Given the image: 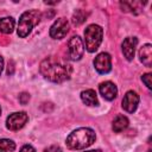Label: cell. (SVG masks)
<instances>
[{
	"label": "cell",
	"mask_w": 152,
	"mask_h": 152,
	"mask_svg": "<svg viewBox=\"0 0 152 152\" xmlns=\"http://www.w3.org/2000/svg\"><path fill=\"white\" fill-rule=\"evenodd\" d=\"M39 71L46 80L55 83H62L70 78L72 68L66 62L48 57L40 63Z\"/></svg>",
	"instance_id": "obj_1"
},
{
	"label": "cell",
	"mask_w": 152,
	"mask_h": 152,
	"mask_svg": "<svg viewBox=\"0 0 152 152\" xmlns=\"http://www.w3.org/2000/svg\"><path fill=\"white\" fill-rule=\"evenodd\" d=\"M96 139L95 132L88 127H81L72 131L65 140L68 148L70 150H83L89 147Z\"/></svg>",
	"instance_id": "obj_2"
},
{
	"label": "cell",
	"mask_w": 152,
	"mask_h": 152,
	"mask_svg": "<svg viewBox=\"0 0 152 152\" xmlns=\"http://www.w3.org/2000/svg\"><path fill=\"white\" fill-rule=\"evenodd\" d=\"M42 19V13L37 10H30L24 12L20 18H19V23H18V36L21 38H25L31 31L32 28L39 24Z\"/></svg>",
	"instance_id": "obj_3"
},
{
	"label": "cell",
	"mask_w": 152,
	"mask_h": 152,
	"mask_svg": "<svg viewBox=\"0 0 152 152\" xmlns=\"http://www.w3.org/2000/svg\"><path fill=\"white\" fill-rule=\"evenodd\" d=\"M103 30L101 26L91 24L84 30V44L89 52H95L102 42Z\"/></svg>",
	"instance_id": "obj_4"
},
{
	"label": "cell",
	"mask_w": 152,
	"mask_h": 152,
	"mask_svg": "<svg viewBox=\"0 0 152 152\" xmlns=\"http://www.w3.org/2000/svg\"><path fill=\"white\" fill-rule=\"evenodd\" d=\"M27 120H28V116L25 112H15L7 116L6 127L10 131H19L26 125Z\"/></svg>",
	"instance_id": "obj_5"
},
{
	"label": "cell",
	"mask_w": 152,
	"mask_h": 152,
	"mask_svg": "<svg viewBox=\"0 0 152 152\" xmlns=\"http://www.w3.org/2000/svg\"><path fill=\"white\" fill-rule=\"evenodd\" d=\"M84 52V45L82 39L78 36H74L68 42V53L69 58L72 61H78L82 58Z\"/></svg>",
	"instance_id": "obj_6"
},
{
	"label": "cell",
	"mask_w": 152,
	"mask_h": 152,
	"mask_svg": "<svg viewBox=\"0 0 152 152\" xmlns=\"http://www.w3.org/2000/svg\"><path fill=\"white\" fill-rule=\"evenodd\" d=\"M69 31V23L65 18H58L50 27V37L53 39H62Z\"/></svg>",
	"instance_id": "obj_7"
},
{
	"label": "cell",
	"mask_w": 152,
	"mask_h": 152,
	"mask_svg": "<svg viewBox=\"0 0 152 152\" xmlns=\"http://www.w3.org/2000/svg\"><path fill=\"white\" fill-rule=\"evenodd\" d=\"M94 66L99 74H108L112 70V58L107 52L99 53L94 59Z\"/></svg>",
	"instance_id": "obj_8"
},
{
	"label": "cell",
	"mask_w": 152,
	"mask_h": 152,
	"mask_svg": "<svg viewBox=\"0 0 152 152\" xmlns=\"http://www.w3.org/2000/svg\"><path fill=\"white\" fill-rule=\"evenodd\" d=\"M138 104H139V95L133 90L127 91L122 99V108L128 113H133L135 112Z\"/></svg>",
	"instance_id": "obj_9"
},
{
	"label": "cell",
	"mask_w": 152,
	"mask_h": 152,
	"mask_svg": "<svg viewBox=\"0 0 152 152\" xmlns=\"http://www.w3.org/2000/svg\"><path fill=\"white\" fill-rule=\"evenodd\" d=\"M138 45V39L135 37H127L124 39L121 48H122V53L126 57L127 61H132L135 53V48Z\"/></svg>",
	"instance_id": "obj_10"
},
{
	"label": "cell",
	"mask_w": 152,
	"mask_h": 152,
	"mask_svg": "<svg viewBox=\"0 0 152 152\" xmlns=\"http://www.w3.org/2000/svg\"><path fill=\"white\" fill-rule=\"evenodd\" d=\"M99 90H100V94L102 95V97L106 99V100H108V101L114 100L116 97V95H118V88H116V86L113 82H109V81L102 82L99 86Z\"/></svg>",
	"instance_id": "obj_11"
},
{
	"label": "cell",
	"mask_w": 152,
	"mask_h": 152,
	"mask_svg": "<svg viewBox=\"0 0 152 152\" xmlns=\"http://www.w3.org/2000/svg\"><path fill=\"white\" fill-rule=\"evenodd\" d=\"M139 57L144 65L151 66L152 65V45L145 44L139 50Z\"/></svg>",
	"instance_id": "obj_12"
},
{
	"label": "cell",
	"mask_w": 152,
	"mask_h": 152,
	"mask_svg": "<svg viewBox=\"0 0 152 152\" xmlns=\"http://www.w3.org/2000/svg\"><path fill=\"white\" fill-rule=\"evenodd\" d=\"M81 100L83 101V103H86L87 106H97L99 104V100L96 96L95 90L93 89H87L83 90L81 93Z\"/></svg>",
	"instance_id": "obj_13"
},
{
	"label": "cell",
	"mask_w": 152,
	"mask_h": 152,
	"mask_svg": "<svg viewBox=\"0 0 152 152\" xmlns=\"http://www.w3.org/2000/svg\"><path fill=\"white\" fill-rule=\"evenodd\" d=\"M145 2H140V1H121L120 6L122 8V11L125 12H133V13H139L141 7L144 6Z\"/></svg>",
	"instance_id": "obj_14"
},
{
	"label": "cell",
	"mask_w": 152,
	"mask_h": 152,
	"mask_svg": "<svg viewBox=\"0 0 152 152\" xmlns=\"http://www.w3.org/2000/svg\"><path fill=\"white\" fill-rule=\"evenodd\" d=\"M15 21L12 17H4L0 19V32L2 33H12L14 30Z\"/></svg>",
	"instance_id": "obj_15"
},
{
	"label": "cell",
	"mask_w": 152,
	"mask_h": 152,
	"mask_svg": "<svg viewBox=\"0 0 152 152\" xmlns=\"http://www.w3.org/2000/svg\"><path fill=\"white\" fill-rule=\"evenodd\" d=\"M128 119L125 116V115H118L114 120H113V125H112V128L114 132L119 133V132H122L124 129L127 128L128 126Z\"/></svg>",
	"instance_id": "obj_16"
},
{
	"label": "cell",
	"mask_w": 152,
	"mask_h": 152,
	"mask_svg": "<svg viewBox=\"0 0 152 152\" xmlns=\"http://www.w3.org/2000/svg\"><path fill=\"white\" fill-rule=\"evenodd\" d=\"M15 150V142L11 139H0V152H13Z\"/></svg>",
	"instance_id": "obj_17"
},
{
	"label": "cell",
	"mask_w": 152,
	"mask_h": 152,
	"mask_svg": "<svg viewBox=\"0 0 152 152\" xmlns=\"http://www.w3.org/2000/svg\"><path fill=\"white\" fill-rule=\"evenodd\" d=\"M87 18V14L82 10H77L72 15V23L74 25H81Z\"/></svg>",
	"instance_id": "obj_18"
},
{
	"label": "cell",
	"mask_w": 152,
	"mask_h": 152,
	"mask_svg": "<svg viewBox=\"0 0 152 152\" xmlns=\"http://www.w3.org/2000/svg\"><path fill=\"white\" fill-rule=\"evenodd\" d=\"M151 77H152V75L151 74H145V75H142V77H141V80H142V82L146 84V87L148 88V89H151L152 88V83H151Z\"/></svg>",
	"instance_id": "obj_19"
},
{
	"label": "cell",
	"mask_w": 152,
	"mask_h": 152,
	"mask_svg": "<svg viewBox=\"0 0 152 152\" xmlns=\"http://www.w3.org/2000/svg\"><path fill=\"white\" fill-rule=\"evenodd\" d=\"M28 100H30V95H28L27 93H21V94L19 95V102H20L21 104H26V103L28 102Z\"/></svg>",
	"instance_id": "obj_20"
},
{
	"label": "cell",
	"mask_w": 152,
	"mask_h": 152,
	"mask_svg": "<svg viewBox=\"0 0 152 152\" xmlns=\"http://www.w3.org/2000/svg\"><path fill=\"white\" fill-rule=\"evenodd\" d=\"M44 152H61V147L57 145H51L44 150Z\"/></svg>",
	"instance_id": "obj_21"
},
{
	"label": "cell",
	"mask_w": 152,
	"mask_h": 152,
	"mask_svg": "<svg viewBox=\"0 0 152 152\" xmlns=\"http://www.w3.org/2000/svg\"><path fill=\"white\" fill-rule=\"evenodd\" d=\"M20 152H36V150L31 146V145H24L20 148Z\"/></svg>",
	"instance_id": "obj_22"
},
{
	"label": "cell",
	"mask_w": 152,
	"mask_h": 152,
	"mask_svg": "<svg viewBox=\"0 0 152 152\" xmlns=\"http://www.w3.org/2000/svg\"><path fill=\"white\" fill-rule=\"evenodd\" d=\"M2 69H4V59H2V57H0V75L2 72Z\"/></svg>",
	"instance_id": "obj_23"
},
{
	"label": "cell",
	"mask_w": 152,
	"mask_h": 152,
	"mask_svg": "<svg viewBox=\"0 0 152 152\" xmlns=\"http://www.w3.org/2000/svg\"><path fill=\"white\" fill-rule=\"evenodd\" d=\"M86 152H102L101 150H90V151H86Z\"/></svg>",
	"instance_id": "obj_24"
},
{
	"label": "cell",
	"mask_w": 152,
	"mask_h": 152,
	"mask_svg": "<svg viewBox=\"0 0 152 152\" xmlns=\"http://www.w3.org/2000/svg\"><path fill=\"white\" fill-rule=\"evenodd\" d=\"M0 114H1V108H0Z\"/></svg>",
	"instance_id": "obj_25"
}]
</instances>
